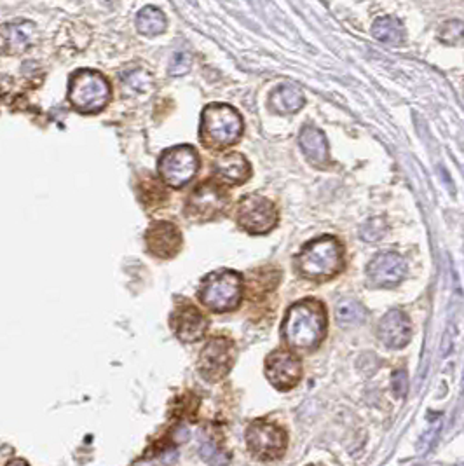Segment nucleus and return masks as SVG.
Here are the masks:
<instances>
[{
	"label": "nucleus",
	"mask_w": 464,
	"mask_h": 466,
	"mask_svg": "<svg viewBox=\"0 0 464 466\" xmlns=\"http://www.w3.org/2000/svg\"><path fill=\"white\" fill-rule=\"evenodd\" d=\"M172 320L175 334L183 342L199 341L208 330V320H206L205 314L191 304L176 309Z\"/></svg>",
	"instance_id": "nucleus-15"
},
{
	"label": "nucleus",
	"mask_w": 464,
	"mask_h": 466,
	"mask_svg": "<svg viewBox=\"0 0 464 466\" xmlns=\"http://www.w3.org/2000/svg\"><path fill=\"white\" fill-rule=\"evenodd\" d=\"M136 27L145 35L162 34L166 28V18L155 7H143L138 13V16H136Z\"/></svg>",
	"instance_id": "nucleus-21"
},
{
	"label": "nucleus",
	"mask_w": 464,
	"mask_h": 466,
	"mask_svg": "<svg viewBox=\"0 0 464 466\" xmlns=\"http://www.w3.org/2000/svg\"><path fill=\"white\" fill-rule=\"evenodd\" d=\"M199 168V157L195 149L180 145L168 150L159 161V171L162 180L172 187H182L194 179Z\"/></svg>",
	"instance_id": "nucleus-8"
},
{
	"label": "nucleus",
	"mask_w": 464,
	"mask_h": 466,
	"mask_svg": "<svg viewBox=\"0 0 464 466\" xmlns=\"http://www.w3.org/2000/svg\"><path fill=\"white\" fill-rule=\"evenodd\" d=\"M379 339L391 349L405 348L411 341V323L405 313L400 309H393L380 320L379 323Z\"/></svg>",
	"instance_id": "nucleus-14"
},
{
	"label": "nucleus",
	"mask_w": 464,
	"mask_h": 466,
	"mask_svg": "<svg viewBox=\"0 0 464 466\" xmlns=\"http://www.w3.org/2000/svg\"><path fill=\"white\" fill-rule=\"evenodd\" d=\"M442 42L445 44H459L464 39V23L458 20H451L442 25V30L438 34Z\"/></svg>",
	"instance_id": "nucleus-23"
},
{
	"label": "nucleus",
	"mask_w": 464,
	"mask_h": 466,
	"mask_svg": "<svg viewBox=\"0 0 464 466\" xmlns=\"http://www.w3.org/2000/svg\"><path fill=\"white\" fill-rule=\"evenodd\" d=\"M243 133L241 115L229 105L213 103L202 112L201 138L210 147L232 145Z\"/></svg>",
	"instance_id": "nucleus-3"
},
{
	"label": "nucleus",
	"mask_w": 464,
	"mask_h": 466,
	"mask_svg": "<svg viewBox=\"0 0 464 466\" xmlns=\"http://www.w3.org/2000/svg\"><path fill=\"white\" fill-rule=\"evenodd\" d=\"M6 466H30L25 460H11L7 461Z\"/></svg>",
	"instance_id": "nucleus-28"
},
{
	"label": "nucleus",
	"mask_w": 464,
	"mask_h": 466,
	"mask_svg": "<svg viewBox=\"0 0 464 466\" xmlns=\"http://www.w3.org/2000/svg\"><path fill=\"white\" fill-rule=\"evenodd\" d=\"M236 360L234 342L227 337H213L199 355V372L205 379L215 382L229 374Z\"/></svg>",
	"instance_id": "nucleus-6"
},
{
	"label": "nucleus",
	"mask_w": 464,
	"mask_h": 466,
	"mask_svg": "<svg viewBox=\"0 0 464 466\" xmlns=\"http://www.w3.org/2000/svg\"><path fill=\"white\" fill-rule=\"evenodd\" d=\"M145 241L152 255L172 259L179 254L182 247V233L172 222H155L147 229Z\"/></svg>",
	"instance_id": "nucleus-13"
},
{
	"label": "nucleus",
	"mask_w": 464,
	"mask_h": 466,
	"mask_svg": "<svg viewBox=\"0 0 464 466\" xmlns=\"http://www.w3.org/2000/svg\"><path fill=\"white\" fill-rule=\"evenodd\" d=\"M246 444L248 449L255 454L259 460L271 461L283 456L286 447L285 432L276 425L271 422H253L246 429Z\"/></svg>",
	"instance_id": "nucleus-10"
},
{
	"label": "nucleus",
	"mask_w": 464,
	"mask_h": 466,
	"mask_svg": "<svg viewBox=\"0 0 464 466\" xmlns=\"http://www.w3.org/2000/svg\"><path fill=\"white\" fill-rule=\"evenodd\" d=\"M126 82H128L129 88L136 89V91H145V89L150 88L152 84V77L143 70H135L126 77Z\"/></svg>",
	"instance_id": "nucleus-25"
},
{
	"label": "nucleus",
	"mask_w": 464,
	"mask_h": 466,
	"mask_svg": "<svg viewBox=\"0 0 464 466\" xmlns=\"http://www.w3.org/2000/svg\"><path fill=\"white\" fill-rule=\"evenodd\" d=\"M199 456L210 466H227L231 461V454L224 451L222 447H219V444L213 442V440H206V442L201 444Z\"/></svg>",
	"instance_id": "nucleus-22"
},
{
	"label": "nucleus",
	"mask_w": 464,
	"mask_h": 466,
	"mask_svg": "<svg viewBox=\"0 0 464 466\" xmlns=\"http://www.w3.org/2000/svg\"><path fill=\"white\" fill-rule=\"evenodd\" d=\"M201 302L215 313L238 308L243 295V281L236 271H217L205 278L201 285Z\"/></svg>",
	"instance_id": "nucleus-4"
},
{
	"label": "nucleus",
	"mask_w": 464,
	"mask_h": 466,
	"mask_svg": "<svg viewBox=\"0 0 464 466\" xmlns=\"http://www.w3.org/2000/svg\"><path fill=\"white\" fill-rule=\"evenodd\" d=\"M269 107L278 114H295L304 107V95L297 86L283 84L271 93Z\"/></svg>",
	"instance_id": "nucleus-18"
},
{
	"label": "nucleus",
	"mask_w": 464,
	"mask_h": 466,
	"mask_svg": "<svg viewBox=\"0 0 464 466\" xmlns=\"http://www.w3.org/2000/svg\"><path fill=\"white\" fill-rule=\"evenodd\" d=\"M278 212L264 196L250 194L238 207V224L250 234H266L276 226Z\"/></svg>",
	"instance_id": "nucleus-7"
},
{
	"label": "nucleus",
	"mask_w": 464,
	"mask_h": 466,
	"mask_svg": "<svg viewBox=\"0 0 464 466\" xmlns=\"http://www.w3.org/2000/svg\"><path fill=\"white\" fill-rule=\"evenodd\" d=\"M335 316L342 327H356V325H361L365 321L367 311L360 302L353 301V299H344L337 304Z\"/></svg>",
	"instance_id": "nucleus-20"
},
{
	"label": "nucleus",
	"mask_w": 464,
	"mask_h": 466,
	"mask_svg": "<svg viewBox=\"0 0 464 466\" xmlns=\"http://www.w3.org/2000/svg\"><path fill=\"white\" fill-rule=\"evenodd\" d=\"M267 379L279 391H288L293 386L299 384L302 377V365L293 353L274 351L266 360Z\"/></svg>",
	"instance_id": "nucleus-11"
},
{
	"label": "nucleus",
	"mask_w": 464,
	"mask_h": 466,
	"mask_svg": "<svg viewBox=\"0 0 464 466\" xmlns=\"http://www.w3.org/2000/svg\"><path fill=\"white\" fill-rule=\"evenodd\" d=\"M326 330L325 308L314 299L297 302L286 313L283 335L290 348L309 351L320 346Z\"/></svg>",
	"instance_id": "nucleus-1"
},
{
	"label": "nucleus",
	"mask_w": 464,
	"mask_h": 466,
	"mask_svg": "<svg viewBox=\"0 0 464 466\" xmlns=\"http://www.w3.org/2000/svg\"><path fill=\"white\" fill-rule=\"evenodd\" d=\"M372 34L377 41L384 42V44H401L404 42V27L397 18L382 16L375 20Z\"/></svg>",
	"instance_id": "nucleus-19"
},
{
	"label": "nucleus",
	"mask_w": 464,
	"mask_h": 466,
	"mask_svg": "<svg viewBox=\"0 0 464 466\" xmlns=\"http://www.w3.org/2000/svg\"><path fill=\"white\" fill-rule=\"evenodd\" d=\"M227 203H229V196L222 189V186L215 182H202L188 198L187 215L192 220L205 222V220L222 215Z\"/></svg>",
	"instance_id": "nucleus-9"
},
{
	"label": "nucleus",
	"mask_w": 464,
	"mask_h": 466,
	"mask_svg": "<svg viewBox=\"0 0 464 466\" xmlns=\"http://www.w3.org/2000/svg\"><path fill=\"white\" fill-rule=\"evenodd\" d=\"M188 67H191V54L186 53V51L176 53L175 56H173L172 65H169V74H172V75H182L188 70Z\"/></svg>",
	"instance_id": "nucleus-26"
},
{
	"label": "nucleus",
	"mask_w": 464,
	"mask_h": 466,
	"mask_svg": "<svg viewBox=\"0 0 464 466\" xmlns=\"http://www.w3.org/2000/svg\"><path fill=\"white\" fill-rule=\"evenodd\" d=\"M386 231H387V224L384 222V219H380V216H373V219L367 220V222L361 226L360 236L361 240L365 241H377L386 234Z\"/></svg>",
	"instance_id": "nucleus-24"
},
{
	"label": "nucleus",
	"mask_w": 464,
	"mask_h": 466,
	"mask_svg": "<svg viewBox=\"0 0 464 466\" xmlns=\"http://www.w3.org/2000/svg\"><path fill=\"white\" fill-rule=\"evenodd\" d=\"M300 147H302L304 154L313 162L314 166H325L328 161V143L323 131H320L314 126H306L300 133Z\"/></svg>",
	"instance_id": "nucleus-17"
},
{
	"label": "nucleus",
	"mask_w": 464,
	"mask_h": 466,
	"mask_svg": "<svg viewBox=\"0 0 464 466\" xmlns=\"http://www.w3.org/2000/svg\"><path fill=\"white\" fill-rule=\"evenodd\" d=\"M408 391V374L401 368L393 374V393L394 396L401 399V396L407 395Z\"/></svg>",
	"instance_id": "nucleus-27"
},
{
	"label": "nucleus",
	"mask_w": 464,
	"mask_h": 466,
	"mask_svg": "<svg viewBox=\"0 0 464 466\" xmlns=\"http://www.w3.org/2000/svg\"><path fill=\"white\" fill-rule=\"evenodd\" d=\"M342 247L332 236L318 238L300 250L297 267L311 280H328L342 271Z\"/></svg>",
	"instance_id": "nucleus-2"
},
{
	"label": "nucleus",
	"mask_w": 464,
	"mask_h": 466,
	"mask_svg": "<svg viewBox=\"0 0 464 466\" xmlns=\"http://www.w3.org/2000/svg\"><path fill=\"white\" fill-rule=\"evenodd\" d=\"M250 162L238 153H227L215 161V175L224 182L243 183L250 179Z\"/></svg>",
	"instance_id": "nucleus-16"
},
{
	"label": "nucleus",
	"mask_w": 464,
	"mask_h": 466,
	"mask_svg": "<svg viewBox=\"0 0 464 466\" xmlns=\"http://www.w3.org/2000/svg\"><path fill=\"white\" fill-rule=\"evenodd\" d=\"M407 262L394 252H384L370 260L367 267L368 280L377 287H394L404 280Z\"/></svg>",
	"instance_id": "nucleus-12"
},
{
	"label": "nucleus",
	"mask_w": 464,
	"mask_h": 466,
	"mask_svg": "<svg viewBox=\"0 0 464 466\" xmlns=\"http://www.w3.org/2000/svg\"><path fill=\"white\" fill-rule=\"evenodd\" d=\"M68 98L79 110L98 112L108 103L110 88L100 72L79 70L70 79Z\"/></svg>",
	"instance_id": "nucleus-5"
}]
</instances>
